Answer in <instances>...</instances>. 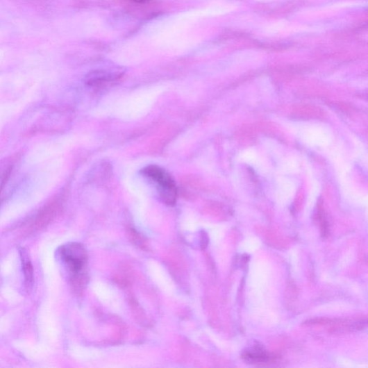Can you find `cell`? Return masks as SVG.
<instances>
[{"instance_id": "2", "label": "cell", "mask_w": 368, "mask_h": 368, "mask_svg": "<svg viewBox=\"0 0 368 368\" xmlns=\"http://www.w3.org/2000/svg\"><path fill=\"white\" fill-rule=\"evenodd\" d=\"M141 173L156 184L159 197L163 203L169 206H174L178 196L177 187L174 179L165 169L151 165L143 169Z\"/></svg>"}, {"instance_id": "7", "label": "cell", "mask_w": 368, "mask_h": 368, "mask_svg": "<svg viewBox=\"0 0 368 368\" xmlns=\"http://www.w3.org/2000/svg\"><path fill=\"white\" fill-rule=\"evenodd\" d=\"M136 3H142L147 1V0H133Z\"/></svg>"}, {"instance_id": "1", "label": "cell", "mask_w": 368, "mask_h": 368, "mask_svg": "<svg viewBox=\"0 0 368 368\" xmlns=\"http://www.w3.org/2000/svg\"><path fill=\"white\" fill-rule=\"evenodd\" d=\"M58 259L64 265L70 282L76 290L81 289L85 282L87 254L85 249L78 243H69L58 249Z\"/></svg>"}, {"instance_id": "4", "label": "cell", "mask_w": 368, "mask_h": 368, "mask_svg": "<svg viewBox=\"0 0 368 368\" xmlns=\"http://www.w3.org/2000/svg\"><path fill=\"white\" fill-rule=\"evenodd\" d=\"M117 76L106 71H94L86 77V84L91 87H99L116 79Z\"/></svg>"}, {"instance_id": "3", "label": "cell", "mask_w": 368, "mask_h": 368, "mask_svg": "<svg viewBox=\"0 0 368 368\" xmlns=\"http://www.w3.org/2000/svg\"><path fill=\"white\" fill-rule=\"evenodd\" d=\"M60 208L61 203L58 199H54L49 203L45 208L40 211L35 217V228L40 229L47 226L58 214Z\"/></svg>"}, {"instance_id": "6", "label": "cell", "mask_w": 368, "mask_h": 368, "mask_svg": "<svg viewBox=\"0 0 368 368\" xmlns=\"http://www.w3.org/2000/svg\"><path fill=\"white\" fill-rule=\"evenodd\" d=\"M19 253L20 256H22L23 270L24 272L26 287L27 289H29L31 288L33 278V265L28 255V253L24 249L20 250Z\"/></svg>"}, {"instance_id": "5", "label": "cell", "mask_w": 368, "mask_h": 368, "mask_svg": "<svg viewBox=\"0 0 368 368\" xmlns=\"http://www.w3.org/2000/svg\"><path fill=\"white\" fill-rule=\"evenodd\" d=\"M242 358L249 362L257 363V362H267L274 359L275 357L271 356L263 350L257 347L252 351H247L244 353Z\"/></svg>"}]
</instances>
